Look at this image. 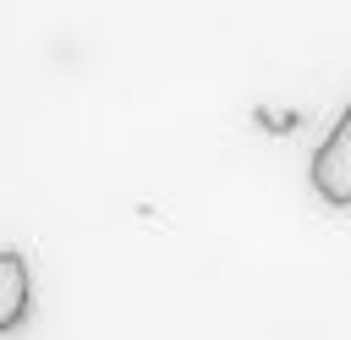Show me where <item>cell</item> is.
<instances>
[{"mask_svg":"<svg viewBox=\"0 0 351 340\" xmlns=\"http://www.w3.org/2000/svg\"><path fill=\"white\" fill-rule=\"evenodd\" d=\"M313 192L324 197V203H340V208H351V104H346V115L335 121V132L318 143V154H313Z\"/></svg>","mask_w":351,"mask_h":340,"instance_id":"cell-1","label":"cell"},{"mask_svg":"<svg viewBox=\"0 0 351 340\" xmlns=\"http://www.w3.org/2000/svg\"><path fill=\"white\" fill-rule=\"evenodd\" d=\"M33 307V274H27V258L0 247V335H11Z\"/></svg>","mask_w":351,"mask_h":340,"instance_id":"cell-2","label":"cell"}]
</instances>
